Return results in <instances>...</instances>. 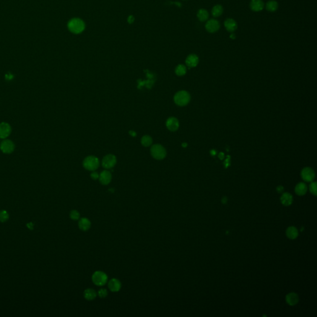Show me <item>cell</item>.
Here are the masks:
<instances>
[{
    "label": "cell",
    "mask_w": 317,
    "mask_h": 317,
    "mask_svg": "<svg viewBox=\"0 0 317 317\" xmlns=\"http://www.w3.org/2000/svg\"><path fill=\"white\" fill-rule=\"evenodd\" d=\"M68 28L69 31L72 33L78 34L84 31L85 29V24L81 19L73 18L68 22Z\"/></svg>",
    "instance_id": "6da1fadb"
},
{
    "label": "cell",
    "mask_w": 317,
    "mask_h": 317,
    "mask_svg": "<svg viewBox=\"0 0 317 317\" xmlns=\"http://www.w3.org/2000/svg\"><path fill=\"white\" fill-rule=\"evenodd\" d=\"M190 95L186 91H180L177 92L174 96L175 103L180 107L187 105L190 101Z\"/></svg>",
    "instance_id": "7a4b0ae2"
},
{
    "label": "cell",
    "mask_w": 317,
    "mask_h": 317,
    "mask_svg": "<svg viewBox=\"0 0 317 317\" xmlns=\"http://www.w3.org/2000/svg\"><path fill=\"white\" fill-rule=\"evenodd\" d=\"M92 281L95 285L97 286H103L108 282V276L103 271H97L93 273L92 276Z\"/></svg>",
    "instance_id": "3957f363"
},
{
    "label": "cell",
    "mask_w": 317,
    "mask_h": 317,
    "mask_svg": "<svg viewBox=\"0 0 317 317\" xmlns=\"http://www.w3.org/2000/svg\"><path fill=\"white\" fill-rule=\"evenodd\" d=\"M83 166L89 171H95L99 166V158L94 155L88 156L83 161Z\"/></svg>",
    "instance_id": "277c9868"
},
{
    "label": "cell",
    "mask_w": 317,
    "mask_h": 317,
    "mask_svg": "<svg viewBox=\"0 0 317 317\" xmlns=\"http://www.w3.org/2000/svg\"><path fill=\"white\" fill-rule=\"evenodd\" d=\"M151 154L155 159L161 160L166 157L167 152L166 149L162 145L154 144L151 148Z\"/></svg>",
    "instance_id": "5b68a950"
},
{
    "label": "cell",
    "mask_w": 317,
    "mask_h": 317,
    "mask_svg": "<svg viewBox=\"0 0 317 317\" xmlns=\"http://www.w3.org/2000/svg\"><path fill=\"white\" fill-rule=\"evenodd\" d=\"M117 163L116 157L113 154H108L105 155L102 159V165L107 169H110L114 167Z\"/></svg>",
    "instance_id": "8992f818"
},
{
    "label": "cell",
    "mask_w": 317,
    "mask_h": 317,
    "mask_svg": "<svg viewBox=\"0 0 317 317\" xmlns=\"http://www.w3.org/2000/svg\"><path fill=\"white\" fill-rule=\"evenodd\" d=\"M15 148V145L14 143L9 140H5L3 141L0 144V149L5 154H11L12 153Z\"/></svg>",
    "instance_id": "52a82bcc"
},
{
    "label": "cell",
    "mask_w": 317,
    "mask_h": 317,
    "mask_svg": "<svg viewBox=\"0 0 317 317\" xmlns=\"http://www.w3.org/2000/svg\"><path fill=\"white\" fill-rule=\"evenodd\" d=\"M301 177L302 179L307 182L312 181L315 177V173L314 170L308 167H305L302 169L301 172Z\"/></svg>",
    "instance_id": "ba28073f"
},
{
    "label": "cell",
    "mask_w": 317,
    "mask_h": 317,
    "mask_svg": "<svg viewBox=\"0 0 317 317\" xmlns=\"http://www.w3.org/2000/svg\"><path fill=\"white\" fill-rule=\"evenodd\" d=\"M205 28L207 32L210 33H214L219 29L220 24L217 20L211 19L207 22Z\"/></svg>",
    "instance_id": "9c48e42d"
},
{
    "label": "cell",
    "mask_w": 317,
    "mask_h": 317,
    "mask_svg": "<svg viewBox=\"0 0 317 317\" xmlns=\"http://www.w3.org/2000/svg\"><path fill=\"white\" fill-rule=\"evenodd\" d=\"M11 132V126L6 122L0 123V138L6 139L8 138Z\"/></svg>",
    "instance_id": "30bf717a"
},
{
    "label": "cell",
    "mask_w": 317,
    "mask_h": 317,
    "mask_svg": "<svg viewBox=\"0 0 317 317\" xmlns=\"http://www.w3.org/2000/svg\"><path fill=\"white\" fill-rule=\"evenodd\" d=\"M112 174L109 171L103 170L99 175V179L102 185H109L110 183V181L112 180Z\"/></svg>",
    "instance_id": "8fae6325"
},
{
    "label": "cell",
    "mask_w": 317,
    "mask_h": 317,
    "mask_svg": "<svg viewBox=\"0 0 317 317\" xmlns=\"http://www.w3.org/2000/svg\"><path fill=\"white\" fill-rule=\"evenodd\" d=\"M108 287L110 291L113 293H117L120 291L121 288V283L118 279L113 278L109 281Z\"/></svg>",
    "instance_id": "7c38bea8"
},
{
    "label": "cell",
    "mask_w": 317,
    "mask_h": 317,
    "mask_svg": "<svg viewBox=\"0 0 317 317\" xmlns=\"http://www.w3.org/2000/svg\"><path fill=\"white\" fill-rule=\"evenodd\" d=\"M166 126L170 131H175L179 128V121L175 117H170L167 120Z\"/></svg>",
    "instance_id": "4fadbf2b"
},
{
    "label": "cell",
    "mask_w": 317,
    "mask_h": 317,
    "mask_svg": "<svg viewBox=\"0 0 317 317\" xmlns=\"http://www.w3.org/2000/svg\"><path fill=\"white\" fill-rule=\"evenodd\" d=\"M78 227L81 230L86 232L90 229L91 227V222L89 219L86 218H82L79 219Z\"/></svg>",
    "instance_id": "5bb4252c"
},
{
    "label": "cell",
    "mask_w": 317,
    "mask_h": 317,
    "mask_svg": "<svg viewBox=\"0 0 317 317\" xmlns=\"http://www.w3.org/2000/svg\"><path fill=\"white\" fill-rule=\"evenodd\" d=\"M185 62L189 68H195L199 63V58L195 54H191L187 57Z\"/></svg>",
    "instance_id": "9a60e30c"
},
{
    "label": "cell",
    "mask_w": 317,
    "mask_h": 317,
    "mask_svg": "<svg viewBox=\"0 0 317 317\" xmlns=\"http://www.w3.org/2000/svg\"><path fill=\"white\" fill-rule=\"evenodd\" d=\"M224 26L227 31L230 32H233L237 28V24L234 19H227L224 22Z\"/></svg>",
    "instance_id": "2e32d148"
},
{
    "label": "cell",
    "mask_w": 317,
    "mask_h": 317,
    "mask_svg": "<svg viewBox=\"0 0 317 317\" xmlns=\"http://www.w3.org/2000/svg\"><path fill=\"white\" fill-rule=\"evenodd\" d=\"M250 6L252 10L255 12H259L263 10L264 8V3L262 0H252Z\"/></svg>",
    "instance_id": "e0dca14e"
},
{
    "label": "cell",
    "mask_w": 317,
    "mask_h": 317,
    "mask_svg": "<svg viewBox=\"0 0 317 317\" xmlns=\"http://www.w3.org/2000/svg\"><path fill=\"white\" fill-rule=\"evenodd\" d=\"M97 293L92 288H88L84 291V297L87 300H93L97 297Z\"/></svg>",
    "instance_id": "ac0fdd59"
},
{
    "label": "cell",
    "mask_w": 317,
    "mask_h": 317,
    "mask_svg": "<svg viewBox=\"0 0 317 317\" xmlns=\"http://www.w3.org/2000/svg\"><path fill=\"white\" fill-rule=\"evenodd\" d=\"M286 302L290 305H295L299 302V296L294 293H289L286 296Z\"/></svg>",
    "instance_id": "d6986e66"
},
{
    "label": "cell",
    "mask_w": 317,
    "mask_h": 317,
    "mask_svg": "<svg viewBox=\"0 0 317 317\" xmlns=\"http://www.w3.org/2000/svg\"><path fill=\"white\" fill-rule=\"evenodd\" d=\"M299 232L296 227L294 226L289 227L286 230V235L290 239H295L298 237Z\"/></svg>",
    "instance_id": "ffe728a7"
},
{
    "label": "cell",
    "mask_w": 317,
    "mask_h": 317,
    "mask_svg": "<svg viewBox=\"0 0 317 317\" xmlns=\"http://www.w3.org/2000/svg\"><path fill=\"white\" fill-rule=\"evenodd\" d=\"M295 192L296 194L299 196L304 195L307 192V186L304 183H299L297 185L295 188Z\"/></svg>",
    "instance_id": "44dd1931"
},
{
    "label": "cell",
    "mask_w": 317,
    "mask_h": 317,
    "mask_svg": "<svg viewBox=\"0 0 317 317\" xmlns=\"http://www.w3.org/2000/svg\"><path fill=\"white\" fill-rule=\"evenodd\" d=\"M281 201L282 204L284 206H289L293 201V197L290 193H285L281 196Z\"/></svg>",
    "instance_id": "7402d4cb"
},
{
    "label": "cell",
    "mask_w": 317,
    "mask_h": 317,
    "mask_svg": "<svg viewBox=\"0 0 317 317\" xmlns=\"http://www.w3.org/2000/svg\"><path fill=\"white\" fill-rule=\"evenodd\" d=\"M197 17L201 22L206 21L209 17L208 12L204 9H200L197 13Z\"/></svg>",
    "instance_id": "603a6c76"
},
{
    "label": "cell",
    "mask_w": 317,
    "mask_h": 317,
    "mask_svg": "<svg viewBox=\"0 0 317 317\" xmlns=\"http://www.w3.org/2000/svg\"><path fill=\"white\" fill-rule=\"evenodd\" d=\"M266 8L268 11L274 12L278 8V3L274 0H271L267 3Z\"/></svg>",
    "instance_id": "cb8c5ba5"
},
{
    "label": "cell",
    "mask_w": 317,
    "mask_h": 317,
    "mask_svg": "<svg viewBox=\"0 0 317 317\" xmlns=\"http://www.w3.org/2000/svg\"><path fill=\"white\" fill-rule=\"evenodd\" d=\"M222 13L223 8L221 5H216L212 9V14L214 17H219Z\"/></svg>",
    "instance_id": "d4e9b609"
},
{
    "label": "cell",
    "mask_w": 317,
    "mask_h": 317,
    "mask_svg": "<svg viewBox=\"0 0 317 317\" xmlns=\"http://www.w3.org/2000/svg\"><path fill=\"white\" fill-rule=\"evenodd\" d=\"M175 73L177 76H184L187 73V68L183 65H178L175 68Z\"/></svg>",
    "instance_id": "484cf974"
},
{
    "label": "cell",
    "mask_w": 317,
    "mask_h": 317,
    "mask_svg": "<svg viewBox=\"0 0 317 317\" xmlns=\"http://www.w3.org/2000/svg\"><path fill=\"white\" fill-rule=\"evenodd\" d=\"M141 144L144 147H149L152 143V139L150 136L144 135L142 137V138L141 140Z\"/></svg>",
    "instance_id": "4316f807"
},
{
    "label": "cell",
    "mask_w": 317,
    "mask_h": 317,
    "mask_svg": "<svg viewBox=\"0 0 317 317\" xmlns=\"http://www.w3.org/2000/svg\"><path fill=\"white\" fill-rule=\"evenodd\" d=\"M9 219V214L5 210L0 211V222H5Z\"/></svg>",
    "instance_id": "83f0119b"
},
{
    "label": "cell",
    "mask_w": 317,
    "mask_h": 317,
    "mask_svg": "<svg viewBox=\"0 0 317 317\" xmlns=\"http://www.w3.org/2000/svg\"><path fill=\"white\" fill-rule=\"evenodd\" d=\"M69 217L73 221H77L80 219V213L77 210H72L69 213Z\"/></svg>",
    "instance_id": "f1b7e54d"
},
{
    "label": "cell",
    "mask_w": 317,
    "mask_h": 317,
    "mask_svg": "<svg viewBox=\"0 0 317 317\" xmlns=\"http://www.w3.org/2000/svg\"><path fill=\"white\" fill-rule=\"evenodd\" d=\"M97 295L101 299H104L105 297H107V296H108L107 290L105 288L100 289L97 292Z\"/></svg>",
    "instance_id": "f546056e"
},
{
    "label": "cell",
    "mask_w": 317,
    "mask_h": 317,
    "mask_svg": "<svg viewBox=\"0 0 317 317\" xmlns=\"http://www.w3.org/2000/svg\"><path fill=\"white\" fill-rule=\"evenodd\" d=\"M310 191L311 193V194L314 195L315 196L316 195V182H311L310 185Z\"/></svg>",
    "instance_id": "4dcf8cb0"
},
{
    "label": "cell",
    "mask_w": 317,
    "mask_h": 317,
    "mask_svg": "<svg viewBox=\"0 0 317 317\" xmlns=\"http://www.w3.org/2000/svg\"><path fill=\"white\" fill-rule=\"evenodd\" d=\"M91 178H92L93 180H97V179H99V173H98L97 172L93 171V172H92V173L91 174Z\"/></svg>",
    "instance_id": "1f68e13d"
},
{
    "label": "cell",
    "mask_w": 317,
    "mask_h": 317,
    "mask_svg": "<svg viewBox=\"0 0 317 317\" xmlns=\"http://www.w3.org/2000/svg\"><path fill=\"white\" fill-rule=\"evenodd\" d=\"M127 21H128V22L129 24H133V23L134 22V21H135V17H133V16L130 15V16H128V19H127Z\"/></svg>",
    "instance_id": "d6a6232c"
},
{
    "label": "cell",
    "mask_w": 317,
    "mask_h": 317,
    "mask_svg": "<svg viewBox=\"0 0 317 317\" xmlns=\"http://www.w3.org/2000/svg\"><path fill=\"white\" fill-rule=\"evenodd\" d=\"M225 167L227 168L230 166V155H227V158L224 163Z\"/></svg>",
    "instance_id": "836d02e7"
},
{
    "label": "cell",
    "mask_w": 317,
    "mask_h": 317,
    "mask_svg": "<svg viewBox=\"0 0 317 317\" xmlns=\"http://www.w3.org/2000/svg\"><path fill=\"white\" fill-rule=\"evenodd\" d=\"M5 78L6 80H8V81H11V79L13 78V75L11 73H8L5 75Z\"/></svg>",
    "instance_id": "e575fe53"
},
{
    "label": "cell",
    "mask_w": 317,
    "mask_h": 317,
    "mask_svg": "<svg viewBox=\"0 0 317 317\" xmlns=\"http://www.w3.org/2000/svg\"><path fill=\"white\" fill-rule=\"evenodd\" d=\"M276 190H277V192H278V193H282V192H283V191H284V187H283L282 186H279V187H277V189H276Z\"/></svg>",
    "instance_id": "d590c367"
},
{
    "label": "cell",
    "mask_w": 317,
    "mask_h": 317,
    "mask_svg": "<svg viewBox=\"0 0 317 317\" xmlns=\"http://www.w3.org/2000/svg\"><path fill=\"white\" fill-rule=\"evenodd\" d=\"M218 157H219V158H220L221 160H223V158H224V153H223V152H220V153L219 154V155H218Z\"/></svg>",
    "instance_id": "8d00e7d4"
},
{
    "label": "cell",
    "mask_w": 317,
    "mask_h": 317,
    "mask_svg": "<svg viewBox=\"0 0 317 317\" xmlns=\"http://www.w3.org/2000/svg\"><path fill=\"white\" fill-rule=\"evenodd\" d=\"M129 134H130V135H131L132 136H133V137H135L136 135V133L134 131H129Z\"/></svg>",
    "instance_id": "74e56055"
},
{
    "label": "cell",
    "mask_w": 317,
    "mask_h": 317,
    "mask_svg": "<svg viewBox=\"0 0 317 317\" xmlns=\"http://www.w3.org/2000/svg\"><path fill=\"white\" fill-rule=\"evenodd\" d=\"M27 226L28 227V228H29V229H33V226H34V225H33V224H32V222H31V223H28V224H27Z\"/></svg>",
    "instance_id": "f35d334b"
},
{
    "label": "cell",
    "mask_w": 317,
    "mask_h": 317,
    "mask_svg": "<svg viewBox=\"0 0 317 317\" xmlns=\"http://www.w3.org/2000/svg\"><path fill=\"white\" fill-rule=\"evenodd\" d=\"M210 153H211V154L212 155H215L216 154L217 152H216V151H215V150H211V151H210Z\"/></svg>",
    "instance_id": "ab89813d"
},
{
    "label": "cell",
    "mask_w": 317,
    "mask_h": 317,
    "mask_svg": "<svg viewBox=\"0 0 317 317\" xmlns=\"http://www.w3.org/2000/svg\"><path fill=\"white\" fill-rule=\"evenodd\" d=\"M235 37H235V34H232L230 35V39H233V40H234V39H235Z\"/></svg>",
    "instance_id": "60d3db41"
},
{
    "label": "cell",
    "mask_w": 317,
    "mask_h": 317,
    "mask_svg": "<svg viewBox=\"0 0 317 317\" xmlns=\"http://www.w3.org/2000/svg\"><path fill=\"white\" fill-rule=\"evenodd\" d=\"M222 203H223L224 204H225V203H226V202H227V198H222Z\"/></svg>",
    "instance_id": "b9f144b4"
},
{
    "label": "cell",
    "mask_w": 317,
    "mask_h": 317,
    "mask_svg": "<svg viewBox=\"0 0 317 317\" xmlns=\"http://www.w3.org/2000/svg\"><path fill=\"white\" fill-rule=\"evenodd\" d=\"M187 146H188V144H187V143H182V146H183V147H187Z\"/></svg>",
    "instance_id": "7bdbcfd3"
}]
</instances>
